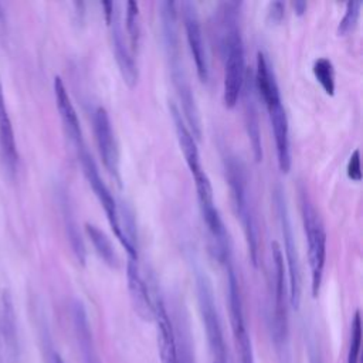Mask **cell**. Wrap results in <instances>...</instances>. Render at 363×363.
Segmentation results:
<instances>
[{"instance_id":"obj_1","label":"cell","mask_w":363,"mask_h":363,"mask_svg":"<svg viewBox=\"0 0 363 363\" xmlns=\"http://www.w3.org/2000/svg\"><path fill=\"white\" fill-rule=\"evenodd\" d=\"M159 17H160V31L162 43L169 64L170 75L173 85L177 91L179 99L182 102L183 118L190 126V132L197 139L201 138V119L200 112L196 104L193 88L190 85L180 50L179 27H177V4L174 1H162L159 4Z\"/></svg>"},{"instance_id":"obj_2","label":"cell","mask_w":363,"mask_h":363,"mask_svg":"<svg viewBox=\"0 0 363 363\" xmlns=\"http://www.w3.org/2000/svg\"><path fill=\"white\" fill-rule=\"evenodd\" d=\"M240 4L234 1L223 3L220 9V47L224 62L223 99L227 108H233L242 89L245 78L244 41L240 28Z\"/></svg>"},{"instance_id":"obj_3","label":"cell","mask_w":363,"mask_h":363,"mask_svg":"<svg viewBox=\"0 0 363 363\" xmlns=\"http://www.w3.org/2000/svg\"><path fill=\"white\" fill-rule=\"evenodd\" d=\"M224 167H225V176L228 182V187L231 191V199L234 204L235 214L241 223L248 255L254 267L258 264V233H257V224L255 217L252 211L251 204V196L248 189V176L245 166L242 160L234 155H228L224 159Z\"/></svg>"},{"instance_id":"obj_4","label":"cell","mask_w":363,"mask_h":363,"mask_svg":"<svg viewBox=\"0 0 363 363\" xmlns=\"http://www.w3.org/2000/svg\"><path fill=\"white\" fill-rule=\"evenodd\" d=\"M301 214L305 237L308 241V258L311 269V291L316 298L323 279V269L326 261V231L323 221L312 204L306 190H301Z\"/></svg>"},{"instance_id":"obj_5","label":"cell","mask_w":363,"mask_h":363,"mask_svg":"<svg viewBox=\"0 0 363 363\" xmlns=\"http://www.w3.org/2000/svg\"><path fill=\"white\" fill-rule=\"evenodd\" d=\"M255 89H257V95L264 101L269 115L279 170L284 173H288L292 163L291 146H289V126H288V116L282 105L279 86L277 84L275 77H268L262 79Z\"/></svg>"},{"instance_id":"obj_6","label":"cell","mask_w":363,"mask_h":363,"mask_svg":"<svg viewBox=\"0 0 363 363\" xmlns=\"http://www.w3.org/2000/svg\"><path fill=\"white\" fill-rule=\"evenodd\" d=\"M194 281H196V292H197L200 316L203 320V326H204V332H206V337L210 349L211 363H227L225 340L223 335L221 320L217 311L211 282L206 271L203 269H196Z\"/></svg>"},{"instance_id":"obj_7","label":"cell","mask_w":363,"mask_h":363,"mask_svg":"<svg viewBox=\"0 0 363 363\" xmlns=\"http://www.w3.org/2000/svg\"><path fill=\"white\" fill-rule=\"evenodd\" d=\"M274 201L275 208L278 213L281 233L284 238V251H285V261H286V277H288V289H289V303L292 308L298 309L301 303V267H299V255L295 242V235L292 230V223L286 206V199L284 190L278 186L274 190Z\"/></svg>"},{"instance_id":"obj_8","label":"cell","mask_w":363,"mask_h":363,"mask_svg":"<svg viewBox=\"0 0 363 363\" xmlns=\"http://www.w3.org/2000/svg\"><path fill=\"white\" fill-rule=\"evenodd\" d=\"M272 259L275 271V303L272 319V337L278 349H285L288 342V303L289 289L286 267L282 250L278 242H272Z\"/></svg>"},{"instance_id":"obj_9","label":"cell","mask_w":363,"mask_h":363,"mask_svg":"<svg viewBox=\"0 0 363 363\" xmlns=\"http://www.w3.org/2000/svg\"><path fill=\"white\" fill-rule=\"evenodd\" d=\"M196 184V191H197V200H199V207L201 211L203 221L207 225V230L210 231L216 247H217V257L220 258L221 262L228 261V254H230V244H228V234L227 228L223 223V218L214 204V197H213V187L210 183V179L207 174H203L197 179H194Z\"/></svg>"},{"instance_id":"obj_10","label":"cell","mask_w":363,"mask_h":363,"mask_svg":"<svg viewBox=\"0 0 363 363\" xmlns=\"http://www.w3.org/2000/svg\"><path fill=\"white\" fill-rule=\"evenodd\" d=\"M227 292H228V305H230V322L233 337L235 343L237 353L241 363H255L251 339L247 329L242 296L238 285L235 271L231 265L227 267Z\"/></svg>"},{"instance_id":"obj_11","label":"cell","mask_w":363,"mask_h":363,"mask_svg":"<svg viewBox=\"0 0 363 363\" xmlns=\"http://www.w3.org/2000/svg\"><path fill=\"white\" fill-rule=\"evenodd\" d=\"M79 162H81L84 174H85V177H86V180H88V183H89V186L92 189V191L95 193L98 201L101 203V206H102V208H104V211L106 214L108 223H109L113 234L116 235V238L119 240V242L125 248L126 242H125L123 234L121 231V225H119L118 203L113 199V196H112L109 187L106 186V183L102 180L94 157L91 156V153L85 147L79 149Z\"/></svg>"},{"instance_id":"obj_12","label":"cell","mask_w":363,"mask_h":363,"mask_svg":"<svg viewBox=\"0 0 363 363\" xmlns=\"http://www.w3.org/2000/svg\"><path fill=\"white\" fill-rule=\"evenodd\" d=\"M94 133L99 155L102 162L109 172V174L115 179L118 184H121V167H119V147L115 138V132L112 128V122L108 111L104 106H96L92 116Z\"/></svg>"},{"instance_id":"obj_13","label":"cell","mask_w":363,"mask_h":363,"mask_svg":"<svg viewBox=\"0 0 363 363\" xmlns=\"http://www.w3.org/2000/svg\"><path fill=\"white\" fill-rule=\"evenodd\" d=\"M180 7H182L183 26L186 31V40H187L191 57L194 60L197 75L203 82H207L210 75L208 57L206 51V44L203 38V30H201L197 7L191 1H183Z\"/></svg>"},{"instance_id":"obj_14","label":"cell","mask_w":363,"mask_h":363,"mask_svg":"<svg viewBox=\"0 0 363 363\" xmlns=\"http://www.w3.org/2000/svg\"><path fill=\"white\" fill-rule=\"evenodd\" d=\"M121 10L119 4L115 3L112 16L108 21V26L111 27V37H112V47L115 52V60L118 62L119 71L122 74L123 81L132 88L138 82V68L133 58V54L126 43L123 27L121 23Z\"/></svg>"},{"instance_id":"obj_15","label":"cell","mask_w":363,"mask_h":363,"mask_svg":"<svg viewBox=\"0 0 363 363\" xmlns=\"http://www.w3.org/2000/svg\"><path fill=\"white\" fill-rule=\"evenodd\" d=\"M244 102V121L248 133L250 143L252 146V153L257 162L262 160V143H261V132H259V121H258V109H257V89L254 84V75L251 71L245 72L241 95Z\"/></svg>"},{"instance_id":"obj_16","label":"cell","mask_w":363,"mask_h":363,"mask_svg":"<svg viewBox=\"0 0 363 363\" xmlns=\"http://www.w3.org/2000/svg\"><path fill=\"white\" fill-rule=\"evenodd\" d=\"M153 295V320L156 322L157 332V349L162 363H177L176 360V339H174V326L169 313L166 311L163 299L157 295Z\"/></svg>"},{"instance_id":"obj_17","label":"cell","mask_w":363,"mask_h":363,"mask_svg":"<svg viewBox=\"0 0 363 363\" xmlns=\"http://www.w3.org/2000/svg\"><path fill=\"white\" fill-rule=\"evenodd\" d=\"M126 278L129 296L135 312L146 322L153 320V295L150 294L149 286L139 271L136 259L129 258L126 265Z\"/></svg>"},{"instance_id":"obj_18","label":"cell","mask_w":363,"mask_h":363,"mask_svg":"<svg viewBox=\"0 0 363 363\" xmlns=\"http://www.w3.org/2000/svg\"><path fill=\"white\" fill-rule=\"evenodd\" d=\"M54 96H55V104L58 113L61 116L65 133L71 139V142L79 149L85 147L84 140H82V130H81V123L77 115V111L71 102L69 94L65 88L64 81L61 77L54 78Z\"/></svg>"},{"instance_id":"obj_19","label":"cell","mask_w":363,"mask_h":363,"mask_svg":"<svg viewBox=\"0 0 363 363\" xmlns=\"http://www.w3.org/2000/svg\"><path fill=\"white\" fill-rule=\"evenodd\" d=\"M169 111L174 123V129H176V135H177V140L182 149V153L184 156V160L191 172L193 177H197L204 172L203 166H201V160H200V155H199V149H197V140L193 136V133L190 132L189 126L186 125V121L180 112V109L176 106L174 102L169 104Z\"/></svg>"},{"instance_id":"obj_20","label":"cell","mask_w":363,"mask_h":363,"mask_svg":"<svg viewBox=\"0 0 363 363\" xmlns=\"http://www.w3.org/2000/svg\"><path fill=\"white\" fill-rule=\"evenodd\" d=\"M72 322H74V330L75 337L81 354L82 363H101L98 353L94 346L92 332L89 328V320L85 312L84 305L79 301H75L72 303Z\"/></svg>"},{"instance_id":"obj_21","label":"cell","mask_w":363,"mask_h":363,"mask_svg":"<svg viewBox=\"0 0 363 363\" xmlns=\"http://www.w3.org/2000/svg\"><path fill=\"white\" fill-rule=\"evenodd\" d=\"M0 152H1V156L6 162V164L11 170H14L17 160H18V153H17L11 121H10L6 101H4L1 77H0Z\"/></svg>"},{"instance_id":"obj_22","label":"cell","mask_w":363,"mask_h":363,"mask_svg":"<svg viewBox=\"0 0 363 363\" xmlns=\"http://www.w3.org/2000/svg\"><path fill=\"white\" fill-rule=\"evenodd\" d=\"M85 233H86L88 238L91 240V242L95 248V252L99 255V258L111 268H118L119 257H118L111 240L108 238V235L98 225H95L92 223L85 224Z\"/></svg>"},{"instance_id":"obj_23","label":"cell","mask_w":363,"mask_h":363,"mask_svg":"<svg viewBox=\"0 0 363 363\" xmlns=\"http://www.w3.org/2000/svg\"><path fill=\"white\" fill-rule=\"evenodd\" d=\"M62 214H64V224H65V231H67V237L68 241L71 244L72 252L77 257L78 262L85 264L86 259V250H85V244L79 231V227L77 224V220L74 217L72 208L71 206L67 203V200H64L62 203Z\"/></svg>"},{"instance_id":"obj_24","label":"cell","mask_w":363,"mask_h":363,"mask_svg":"<svg viewBox=\"0 0 363 363\" xmlns=\"http://www.w3.org/2000/svg\"><path fill=\"white\" fill-rule=\"evenodd\" d=\"M174 339H176V360L177 363H197L193 349V342L190 336V330L187 323L182 320L177 322L174 328Z\"/></svg>"},{"instance_id":"obj_25","label":"cell","mask_w":363,"mask_h":363,"mask_svg":"<svg viewBox=\"0 0 363 363\" xmlns=\"http://www.w3.org/2000/svg\"><path fill=\"white\" fill-rule=\"evenodd\" d=\"M3 333L9 349L10 359H16L17 353V335H16V319L13 312V303L9 294L3 295Z\"/></svg>"},{"instance_id":"obj_26","label":"cell","mask_w":363,"mask_h":363,"mask_svg":"<svg viewBox=\"0 0 363 363\" xmlns=\"http://www.w3.org/2000/svg\"><path fill=\"white\" fill-rule=\"evenodd\" d=\"M312 71H313L316 81L323 88V91L328 95H333L336 84H335V68H333L332 61L326 57H319L313 61Z\"/></svg>"},{"instance_id":"obj_27","label":"cell","mask_w":363,"mask_h":363,"mask_svg":"<svg viewBox=\"0 0 363 363\" xmlns=\"http://www.w3.org/2000/svg\"><path fill=\"white\" fill-rule=\"evenodd\" d=\"M126 33L129 35L130 43V51L135 52L139 48L140 44V14H139V4L133 0H129L126 3Z\"/></svg>"},{"instance_id":"obj_28","label":"cell","mask_w":363,"mask_h":363,"mask_svg":"<svg viewBox=\"0 0 363 363\" xmlns=\"http://www.w3.org/2000/svg\"><path fill=\"white\" fill-rule=\"evenodd\" d=\"M360 343H362V319H360V312L356 311L352 320V328H350L347 363H360Z\"/></svg>"},{"instance_id":"obj_29","label":"cell","mask_w":363,"mask_h":363,"mask_svg":"<svg viewBox=\"0 0 363 363\" xmlns=\"http://www.w3.org/2000/svg\"><path fill=\"white\" fill-rule=\"evenodd\" d=\"M360 7H362V1L359 0H349L346 3V9H345V14L340 18L339 24H337V34L339 35H345L346 33H349L357 23L359 14H360Z\"/></svg>"},{"instance_id":"obj_30","label":"cell","mask_w":363,"mask_h":363,"mask_svg":"<svg viewBox=\"0 0 363 363\" xmlns=\"http://www.w3.org/2000/svg\"><path fill=\"white\" fill-rule=\"evenodd\" d=\"M346 172H347V177L354 180V182H360L362 180V170H360V150L354 149L347 160V166H346Z\"/></svg>"},{"instance_id":"obj_31","label":"cell","mask_w":363,"mask_h":363,"mask_svg":"<svg viewBox=\"0 0 363 363\" xmlns=\"http://www.w3.org/2000/svg\"><path fill=\"white\" fill-rule=\"evenodd\" d=\"M284 13H285V6L282 1H272L268 7V18L271 21H281L282 17H284Z\"/></svg>"},{"instance_id":"obj_32","label":"cell","mask_w":363,"mask_h":363,"mask_svg":"<svg viewBox=\"0 0 363 363\" xmlns=\"http://www.w3.org/2000/svg\"><path fill=\"white\" fill-rule=\"evenodd\" d=\"M308 354H309V363H323L322 362V353H320V349L318 347L316 340L309 342Z\"/></svg>"},{"instance_id":"obj_33","label":"cell","mask_w":363,"mask_h":363,"mask_svg":"<svg viewBox=\"0 0 363 363\" xmlns=\"http://www.w3.org/2000/svg\"><path fill=\"white\" fill-rule=\"evenodd\" d=\"M292 6H294V9H295V11H296V14H303L305 11H306V1H303V0H296V1H292Z\"/></svg>"},{"instance_id":"obj_34","label":"cell","mask_w":363,"mask_h":363,"mask_svg":"<svg viewBox=\"0 0 363 363\" xmlns=\"http://www.w3.org/2000/svg\"><path fill=\"white\" fill-rule=\"evenodd\" d=\"M50 363H64V360L61 359V356H60L57 352H52V353H51Z\"/></svg>"}]
</instances>
